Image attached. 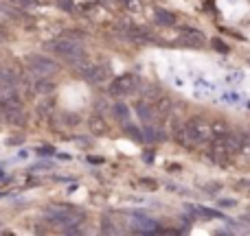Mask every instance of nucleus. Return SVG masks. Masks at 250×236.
Instances as JSON below:
<instances>
[{"instance_id":"f257e3e1","label":"nucleus","mask_w":250,"mask_h":236,"mask_svg":"<svg viewBox=\"0 0 250 236\" xmlns=\"http://www.w3.org/2000/svg\"><path fill=\"white\" fill-rule=\"evenodd\" d=\"M46 48L51 53H55V55H60L62 59L68 61V64H73V66H82L83 61H86V51H83L82 42L68 39V37H64V35H62L60 39L48 42Z\"/></svg>"},{"instance_id":"f03ea898","label":"nucleus","mask_w":250,"mask_h":236,"mask_svg":"<svg viewBox=\"0 0 250 236\" xmlns=\"http://www.w3.org/2000/svg\"><path fill=\"white\" fill-rule=\"evenodd\" d=\"M141 90V79L136 77V74H123V77L114 79L112 83H110V94L114 96H129V94H136V92Z\"/></svg>"},{"instance_id":"7ed1b4c3","label":"nucleus","mask_w":250,"mask_h":236,"mask_svg":"<svg viewBox=\"0 0 250 236\" xmlns=\"http://www.w3.org/2000/svg\"><path fill=\"white\" fill-rule=\"evenodd\" d=\"M29 70L33 74H44V77H51V74H55L57 70H60V66H57V61H53L51 57L46 55H29Z\"/></svg>"},{"instance_id":"20e7f679","label":"nucleus","mask_w":250,"mask_h":236,"mask_svg":"<svg viewBox=\"0 0 250 236\" xmlns=\"http://www.w3.org/2000/svg\"><path fill=\"white\" fill-rule=\"evenodd\" d=\"M82 77L86 79L88 83L99 86V83H104L110 79V68L104 64H90V66H86V68H82Z\"/></svg>"},{"instance_id":"39448f33","label":"nucleus","mask_w":250,"mask_h":236,"mask_svg":"<svg viewBox=\"0 0 250 236\" xmlns=\"http://www.w3.org/2000/svg\"><path fill=\"white\" fill-rule=\"evenodd\" d=\"M180 44H185V46H189V48H202L204 44H207V35H204L200 29L187 26V29H182V33H180Z\"/></svg>"},{"instance_id":"423d86ee","label":"nucleus","mask_w":250,"mask_h":236,"mask_svg":"<svg viewBox=\"0 0 250 236\" xmlns=\"http://www.w3.org/2000/svg\"><path fill=\"white\" fill-rule=\"evenodd\" d=\"M29 83L35 94H51V92L55 90V81H53L51 77H44V74H35Z\"/></svg>"},{"instance_id":"0eeeda50","label":"nucleus","mask_w":250,"mask_h":236,"mask_svg":"<svg viewBox=\"0 0 250 236\" xmlns=\"http://www.w3.org/2000/svg\"><path fill=\"white\" fill-rule=\"evenodd\" d=\"M134 109H136L138 118L143 120V125H151V123H154V118L158 116V114H156V109H154V105L147 103V101H143V99L134 105Z\"/></svg>"},{"instance_id":"6e6552de","label":"nucleus","mask_w":250,"mask_h":236,"mask_svg":"<svg viewBox=\"0 0 250 236\" xmlns=\"http://www.w3.org/2000/svg\"><path fill=\"white\" fill-rule=\"evenodd\" d=\"M88 129H90L92 136H104V133H108V123L104 120V116L95 114V116L88 118Z\"/></svg>"},{"instance_id":"1a4fd4ad","label":"nucleus","mask_w":250,"mask_h":236,"mask_svg":"<svg viewBox=\"0 0 250 236\" xmlns=\"http://www.w3.org/2000/svg\"><path fill=\"white\" fill-rule=\"evenodd\" d=\"M156 22L160 26H173L176 24V16L171 11H167V9H156Z\"/></svg>"},{"instance_id":"9d476101","label":"nucleus","mask_w":250,"mask_h":236,"mask_svg":"<svg viewBox=\"0 0 250 236\" xmlns=\"http://www.w3.org/2000/svg\"><path fill=\"white\" fill-rule=\"evenodd\" d=\"M112 112H114V116L119 118V123H123V125H125V123H129V108L123 103V101H119V103L114 105Z\"/></svg>"},{"instance_id":"9b49d317","label":"nucleus","mask_w":250,"mask_h":236,"mask_svg":"<svg viewBox=\"0 0 250 236\" xmlns=\"http://www.w3.org/2000/svg\"><path fill=\"white\" fill-rule=\"evenodd\" d=\"M145 140H149V142H160L163 140V131H160L158 127H154V123L151 125H145Z\"/></svg>"},{"instance_id":"f8f14e48","label":"nucleus","mask_w":250,"mask_h":236,"mask_svg":"<svg viewBox=\"0 0 250 236\" xmlns=\"http://www.w3.org/2000/svg\"><path fill=\"white\" fill-rule=\"evenodd\" d=\"M123 131L127 133V136L132 138L134 142H143V140H145V138H143V136H145V133H143L138 127H134L132 123H125V125H123Z\"/></svg>"},{"instance_id":"ddd939ff","label":"nucleus","mask_w":250,"mask_h":236,"mask_svg":"<svg viewBox=\"0 0 250 236\" xmlns=\"http://www.w3.org/2000/svg\"><path fill=\"white\" fill-rule=\"evenodd\" d=\"M211 46H213V51H215V53H222V55H226V53L230 51L229 44H226L224 39H220V37H213V39H211Z\"/></svg>"},{"instance_id":"4468645a","label":"nucleus","mask_w":250,"mask_h":236,"mask_svg":"<svg viewBox=\"0 0 250 236\" xmlns=\"http://www.w3.org/2000/svg\"><path fill=\"white\" fill-rule=\"evenodd\" d=\"M195 215L198 217H204V219H220V212H215V210H208V208H195Z\"/></svg>"},{"instance_id":"2eb2a0df","label":"nucleus","mask_w":250,"mask_h":236,"mask_svg":"<svg viewBox=\"0 0 250 236\" xmlns=\"http://www.w3.org/2000/svg\"><path fill=\"white\" fill-rule=\"evenodd\" d=\"M53 112V101H46V103H38V114L42 118H48Z\"/></svg>"},{"instance_id":"dca6fc26","label":"nucleus","mask_w":250,"mask_h":236,"mask_svg":"<svg viewBox=\"0 0 250 236\" xmlns=\"http://www.w3.org/2000/svg\"><path fill=\"white\" fill-rule=\"evenodd\" d=\"M9 4H11V7H16V9H26V7H31V4H33V0H9Z\"/></svg>"},{"instance_id":"f3484780","label":"nucleus","mask_w":250,"mask_h":236,"mask_svg":"<svg viewBox=\"0 0 250 236\" xmlns=\"http://www.w3.org/2000/svg\"><path fill=\"white\" fill-rule=\"evenodd\" d=\"M220 188H222V184H215V182H211V184H207V193L208 195H215V193H220Z\"/></svg>"},{"instance_id":"a211bd4d","label":"nucleus","mask_w":250,"mask_h":236,"mask_svg":"<svg viewBox=\"0 0 250 236\" xmlns=\"http://www.w3.org/2000/svg\"><path fill=\"white\" fill-rule=\"evenodd\" d=\"M79 118L75 114H64V125H77Z\"/></svg>"},{"instance_id":"6ab92c4d","label":"nucleus","mask_w":250,"mask_h":236,"mask_svg":"<svg viewBox=\"0 0 250 236\" xmlns=\"http://www.w3.org/2000/svg\"><path fill=\"white\" fill-rule=\"evenodd\" d=\"M121 2L127 9H138V7H141V0H121Z\"/></svg>"},{"instance_id":"aec40b11","label":"nucleus","mask_w":250,"mask_h":236,"mask_svg":"<svg viewBox=\"0 0 250 236\" xmlns=\"http://www.w3.org/2000/svg\"><path fill=\"white\" fill-rule=\"evenodd\" d=\"M38 153L40 155H53V153H55V149H53V146H40Z\"/></svg>"},{"instance_id":"412c9836","label":"nucleus","mask_w":250,"mask_h":236,"mask_svg":"<svg viewBox=\"0 0 250 236\" xmlns=\"http://www.w3.org/2000/svg\"><path fill=\"white\" fill-rule=\"evenodd\" d=\"M217 206H222V208H233L235 201H233V199H220V201H217Z\"/></svg>"},{"instance_id":"4be33fe9","label":"nucleus","mask_w":250,"mask_h":236,"mask_svg":"<svg viewBox=\"0 0 250 236\" xmlns=\"http://www.w3.org/2000/svg\"><path fill=\"white\" fill-rule=\"evenodd\" d=\"M105 109H108V103H105V101L101 103L99 101V103H97V112H105Z\"/></svg>"},{"instance_id":"5701e85b","label":"nucleus","mask_w":250,"mask_h":236,"mask_svg":"<svg viewBox=\"0 0 250 236\" xmlns=\"http://www.w3.org/2000/svg\"><path fill=\"white\" fill-rule=\"evenodd\" d=\"M22 142V138H11V140H9V145H20Z\"/></svg>"},{"instance_id":"b1692460","label":"nucleus","mask_w":250,"mask_h":236,"mask_svg":"<svg viewBox=\"0 0 250 236\" xmlns=\"http://www.w3.org/2000/svg\"><path fill=\"white\" fill-rule=\"evenodd\" d=\"M0 118H2V99H0Z\"/></svg>"},{"instance_id":"393cba45","label":"nucleus","mask_w":250,"mask_h":236,"mask_svg":"<svg viewBox=\"0 0 250 236\" xmlns=\"http://www.w3.org/2000/svg\"><path fill=\"white\" fill-rule=\"evenodd\" d=\"M2 177H4V173H2V171H0V180H2Z\"/></svg>"}]
</instances>
